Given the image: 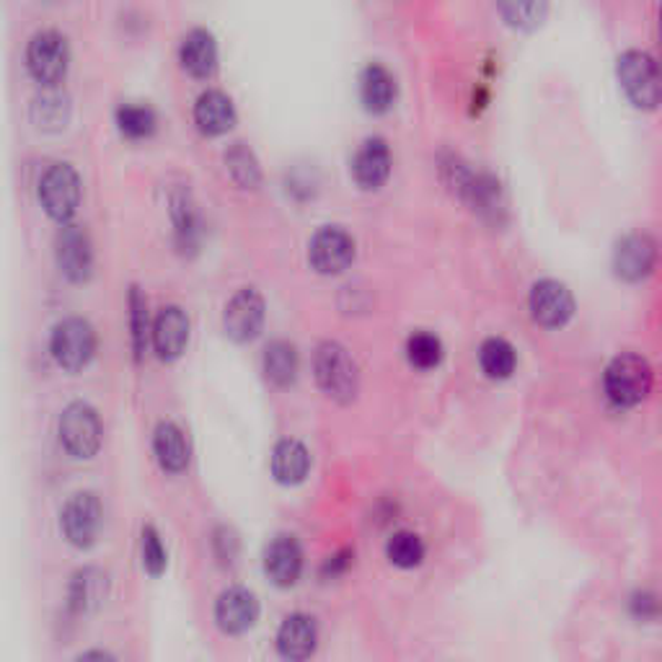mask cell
<instances>
[{
    "mask_svg": "<svg viewBox=\"0 0 662 662\" xmlns=\"http://www.w3.org/2000/svg\"><path fill=\"white\" fill-rule=\"evenodd\" d=\"M652 391V368L642 354L624 352L611 360L605 368V393L613 404L636 407L650 397Z\"/></svg>",
    "mask_w": 662,
    "mask_h": 662,
    "instance_id": "1",
    "label": "cell"
},
{
    "mask_svg": "<svg viewBox=\"0 0 662 662\" xmlns=\"http://www.w3.org/2000/svg\"><path fill=\"white\" fill-rule=\"evenodd\" d=\"M317 381L331 399L352 401L358 393V368L339 342L319 344L317 358H313Z\"/></svg>",
    "mask_w": 662,
    "mask_h": 662,
    "instance_id": "2",
    "label": "cell"
},
{
    "mask_svg": "<svg viewBox=\"0 0 662 662\" xmlns=\"http://www.w3.org/2000/svg\"><path fill=\"white\" fill-rule=\"evenodd\" d=\"M619 81L636 107L655 109L660 101L658 60L644 50H626L616 66Z\"/></svg>",
    "mask_w": 662,
    "mask_h": 662,
    "instance_id": "3",
    "label": "cell"
},
{
    "mask_svg": "<svg viewBox=\"0 0 662 662\" xmlns=\"http://www.w3.org/2000/svg\"><path fill=\"white\" fill-rule=\"evenodd\" d=\"M39 200L54 220L66 223L81 204V177L70 163H52L39 181Z\"/></svg>",
    "mask_w": 662,
    "mask_h": 662,
    "instance_id": "4",
    "label": "cell"
},
{
    "mask_svg": "<svg viewBox=\"0 0 662 662\" xmlns=\"http://www.w3.org/2000/svg\"><path fill=\"white\" fill-rule=\"evenodd\" d=\"M50 347L54 360H58L62 368L81 370L83 365H89L93 352H97V331H93L89 321L81 317L62 319L60 324L52 329Z\"/></svg>",
    "mask_w": 662,
    "mask_h": 662,
    "instance_id": "5",
    "label": "cell"
},
{
    "mask_svg": "<svg viewBox=\"0 0 662 662\" xmlns=\"http://www.w3.org/2000/svg\"><path fill=\"white\" fill-rule=\"evenodd\" d=\"M60 443L76 459H91L101 445V422L97 409L76 401L60 417Z\"/></svg>",
    "mask_w": 662,
    "mask_h": 662,
    "instance_id": "6",
    "label": "cell"
},
{
    "mask_svg": "<svg viewBox=\"0 0 662 662\" xmlns=\"http://www.w3.org/2000/svg\"><path fill=\"white\" fill-rule=\"evenodd\" d=\"M70 50L68 39L54 29H42L31 37L29 50H27V66L31 76L37 78L42 86H54L62 81L68 70Z\"/></svg>",
    "mask_w": 662,
    "mask_h": 662,
    "instance_id": "7",
    "label": "cell"
},
{
    "mask_svg": "<svg viewBox=\"0 0 662 662\" xmlns=\"http://www.w3.org/2000/svg\"><path fill=\"white\" fill-rule=\"evenodd\" d=\"M101 518H104V512H101L99 496L91 492H78L70 496L66 508H62V533H66V539L73 543V546H91L93 539L99 535Z\"/></svg>",
    "mask_w": 662,
    "mask_h": 662,
    "instance_id": "8",
    "label": "cell"
},
{
    "mask_svg": "<svg viewBox=\"0 0 662 662\" xmlns=\"http://www.w3.org/2000/svg\"><path fill=\"white\" fill-rule=\"evenodd\" d=\"M658 243L648 231H632L621 235L613 249V270L624 280H644L655 270Z\"/></svg>",
    "mask_w": 662,
    "mask_h": 662,
    "instance_id": "9",
    "label": "cell"
},
{
    "mask_svg": "<svg viewBox=\"0 0 662 662\" xmlns=\"http://www.w3.org/2000/svg\"><path fill=\"white\" fill-rule=\"evenodd\" d=\"M309 259L321 274L342 272L354 259V239L339 225L319 228L309 243Z\"/></svg>",
    "mask_w": 662,
    "mask_h": 662,
    "instance_id": "10",
    "label": "cell"
},
{
    "mask_svg": "<svg viewBox=\"0 0 662 662\" xmlns=\"http://www.w3.org/2000/svg\"><path fill=\"white\" fill-rule=\"evenodd\" d=\"M264 324V298L257 288H241L225 305L223 327L235 342L254 339Z\"/></svg>",
    "mask_w": 662,
    "mask_h": 662,
    "instance_id": "11",
    "label": "cell"
},
{
    "mask_svg": "<svg viewBox=\"0 0 662 662\" xmlns=\"http://www.w3.org/2000/svg\"><path fill=\"white\" fill-rule=\"evenodd\" d=\"M528 303H531L533 319L543 327H562L574 313V298L570 288H566L564 282L551 278L535 282Z\"/></svg>",
    "mask_w": 662,
    "mask_h": 662,
    "instance_id": "12",
    "label": "cell"
},
{
    "mask_svg": "<svg viewBox=\"0 0 662 662\" xmlns=\"http://www.w3.org/2000/svg\"><path fill=\"white\" fill-rule=\"evenodd\" d=\"M259 616L257 595L247 588H228L215 603V621L225 634H241L254 626Z\"/></svg>",
    "mask_w": 662,
    "mask_h": 662,
    "instance_id": "13",
    "label": "cell"
},
{
    "mask_svg": "<svg viewBox=\"0 0 662 662\" xmlns=\"http://www.w3.org/2000/svg\"><path fill=\"white\" fill-rule=\"evenodd\" d=\"M54 251H58L60 270L68 274L70 280H86L91 272V239L86 233L83 225H62L54 241Z\"/></svg>",
    "mask_w": 662,
    "mask_h": 662,
    "instance_id": "14",
    "label": "cell"
},
{
    "mask_svg": "<svg viewBox=\"0 0 662 662\" xmlns=\"http://www.w3.org/2000/svg\"><path fill=\"white\" fill-rule=\"evenodd\" d=\"M352 173L360 187L375 189L381 187L391 173V148L383 138H365L352 159Z\"/></svg>",
    "mask_w": 662,
    "mask_h": 662,
    "instance_id": "15",
    "label": "cell"
},
{
    "mask_svg": "<svg viewBox=\"0 0 662 662\" xmlns=\"http://www.w3.org/2000/svg\"><path fill=\"white\" fill-rule=\"evenodd\" d=\"M317 624L305 613H293L278 632V652L285 662H305L317 650Z\"/></svg>",
    "mask_w": 662,
    "mask_h": 662,
    "instance_id": "16",
    "label": "cell"
},
{
    "mask_svg": "<svg viewBox=\"0 0 662 662\" xmlns=\"http://www.w3.org/2000/svg\"><path fill=\"white\" fill-rule=\"evenodd\" d=\"M264 570L278 585H295L303 570L301 543L293 535H278V539H272L264 554Z\"/></svg>",
    "mask_w": 662,
    "mask_h": 662,
    "instance_id": "17",
    "label": "cell"
},
{
    "mask_svg": "<svg viewBox=\"0 0 662 662\" xmlns=\"http://www.w3.org/2000/svg\"><path fill=\"white\" fill-rule=\"evenodd\" d=\"M153 347L163 360H173L184 352L189 339V319L179 305H165L153 321Z\"/></svg>",
    "mask_w": 662,
    "mask_h": 662,
    "instance_id": "18",
    "label": "cell"
},
{
    "mask_svg": "<svg viewBox=\"0 0 662 662\" xmlns=\"http://www.w3.org/2000/svg\"><path fill=\"white\" fill-rule=\"evenodd\" d=\"M360 99L370 112H389L397 99V78L381 62H368L360 73Z\"/></svg>",
    "mask_w": 662,
    "mask_h": 662,
    "instance_id": "19",
    "label": "cell"
},
{
    "mask_svg": "<svg viewBox=\"0 0 662 662\" xmlns=\"http://www.w3.org/2000/svg\"><path fill=\"white\" fill-rule=\"evenodd\" d=\"M194 122L197 128L208 136H220L235 122V109L228 93L218 89H208L200 93L194 104Z\"/></svg>",
    "mask_w": 662,
    "mask_h": 662,
    "instance_id": "20",
    "label": "cell"
},
{
    "mask_svg": "<svg viewBox=\"0 0 662 662\" xmlns=\"http://www.w3.org/2000/svg\"><path fill=\"white\" fill-rule=\"evenodd\" d=\"M181 62L192 76H212L218 68V44L208 29L197 27L181 39Z\"/></svg>",
    "mask_w": 662,
    "mask_h": 662,
    "instance_id": "21",
    "label": "cell"
},
{
    "mask_svg": "<svg viewBox=\"0 0 662 662\" xmlns=\"http://www.w3.org/2000/svg\"><path fill=\"white\" fill-rule=\"evenodd\" d=\"M311 469L309 448L298 440H280L272 451V474L282 484L303 482Z\"/></svg>",
    "mask_w": 662,
    "mask_h": 662,
    "instance_id": "22",
    "label": "cell"
},
{
    "mask_svg": "<svg viewBox=\"0 0 662 662\" xmlns=\"http://www.w3.org/2000/svg\"><path fill=\"white\" fill-rule=\"evenodd\" d=\"M153 448H156V455H159V463L165 471L177 474V471L187 469L189 443L184 432H181L173 422L159 424V430H156V438H153Z\"/></svg>",
    "mask_w": 662,
    "mask_h": 662,
    "instance_id": "23",
    "label": "cell"
},
{
    "mask_svg": "<svg viewBox=\"0 0 662 662\" xmlns=\"http://www.w3.org/2000/svg\"><path fill=\"white\" fill-rule=\"evenodd\" d=\"M104 595H107V574L89 566V570L78 572L73 582H70L68 603L76 613H89L104 601Z\"/></svg>",
    "mask_w": 662,
    "mask_h": 662,
    "instance_id": "24",
    "label": "cell"
},
{
    "mask_svg": "<svg viewBox=\"0 0 662 662\" xmlns=\"http://www.w3.org/2000/svg\"><path fill=\"white\" fill-rule=\"evenodd\" d=\"M31 117H34V122L44 130L66 128V122L70 117L68 93L58 89V86H44V89L34 97V104H31Z\"/></svg>",
    "mask_w": 662,
    "mask_h": 662,
    "instance_id": "25",
    "label": "cell"
},
{
    "mask_svg": "<svg viewBox=\"0 0 662 662\" xmlns=\"http://www.w3.org/2000/svg\"><path fill=\"white\" fill-rule=\"evenodd\" d=\"M264 373L272 383L288 385L298 373V352L285 339H274L264 350Z\"/></svg>",
    "mask_w": 662,
    "mask_h": 662,
    "instance_id": "26",
    "label": "cell"
},
{
    "mask_svg": "<svg viewBox=\"0 0 662 662\" xmlns=\"http://www.w3.org/2000/svg\"><path fill=\"white\" fill-rule=\"evenodd\" d=\"M479 362H482V370L490 378H508L518 362L515 347L502 337L484 339L482 347H479Z\"/></svg>",
    "mask_w": 662,
    "mask_h": 662,
    "instance_id": "27",
    "label": "cell"
},
{
    "mask_svg": "<svg viewBox=\"0 0 662 662\" xmlns=\"http://www.w3.org/2000/svg\"><path fill=\"white\" fill-rule=\"evenodd\" d=\"M385 556L391 559V564L401 566V570H412V566L424 559V543L412 531H399L385 543Z\"/></svg>",
    "mask_w": 662,
    "mask_h": 662,
    "instance_id": "28",
    "label": "cell"
},
{
    "mask_svg": "<svg viewBox=\"0 0 662 662\" xmlns=\"http://www.w3.org/2000/svg\"><path fill=\"white\" fill-rule=\"evenodd\" d=\"M407 358L412 365L422 370L435 368L438 362L443 360V342H440L432 331H414V334L407 339Z\"/></svg>",
    "mask_w": 662,
    "mask_h": 662,
    "instance_id": "29",
    "label": "cell"
},
{
    "mask_svg": "<svg viewBox=\"0 0 662 662\" xmlns=\"http://www.w3.org/2000/svg\"><path fill=\"white\" fill-rule=\"evenodd\" d=\"M117 124L124 136L146 138L156 128V112L148 104H122L117 109Z\"/></svg>",
    "mask_w": 662,
    "mask_h": 662,
    "instance_id": "30",
    "label": "cell"
},
{
    "mask_svg": "<svg viewBox=\"0 0 662 662\" xmlns=\"http://www.w3.org/2000/svg\"><path fill=\"white\" fill-rule=\"evenodd\" d=\"M225 163H228V171H231V177L239 181L241 187H257L259 184V163L254 159V153H251V148H247V143H233L231 151L225 153Z\"/></svg>",
    "mask_w": 662,
    "mask_h": 662,
    "instance_id": "31",
    "label": "cell"
},
{
    "mask_svg": "<svg viewBox=\"0 0 662 662\" xmlns=\"http://www.w3.org/2000/svg\"><path fill=\"white\" fill-rule=\"evenodd\" d=\"M130 327H132V347H136V354L140 358L148 347V305L138 288H132L130 293Z\"/></svg>",
    "mask_w": 662,
    "mask_h": 662,
    "instance_id": "32",
    "label": "cell"
},
{
    "mask_svg": "<svg viewBox=\"0 0 662 662\" xmlns=\"http://www.w3.org/2000/svg\"><path fill=\"white\" fill-rule=\"evenodd\" d=\"M500 11L515 27H533L546 13V3H504L500 6Z\"/></svg>",
    "mask_w": 662,
    "mask_h": 662,
    "instance_id": "33",
    "label": "cell"
},
{
    "mask_svg": "<svg viewBox=\"0 0 662 662\" xmlns=\"http://www.w3.org/2000/svg\"><path fill=\"white\" fill-rule=\"evenodd\" d=\"M143 564L151 574H161L165 570V549L151 525L143 531Z\"/></svg>",
    "mask_w": 662,
    "mask_h": 662,
    "instance_id": "34",
    "label": "cell"
},
{
    "mask_svg": "<svg viewBox=\"0 0 662 662\" xmlns=\"http://www.w3.org/2000/svg\"><path fill=\"white\" fill-rule=\"evenodd\" d=\"M76 662H114V658L107 655V652L93 650V652H86V655H81Z\"/></svg>",
    "mask_w": 662,
    "mask_h": 662,
    "instance_id": "35",
    "label": "cell"
}]
</instances>
